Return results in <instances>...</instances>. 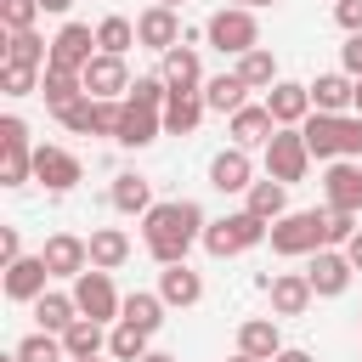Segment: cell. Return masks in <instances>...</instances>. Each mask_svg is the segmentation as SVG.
<instances>
[{"label": "cell", "instance_id": "db71d44e", "mask_svg": "<svg viewBox=\"0 0 362 362\" xmlns=\"http://www.w3.org/2000/svg\"><path fill=\"white\" fill-rule=\"evenodd\" d=\"M141 362H181V356H170V351H147Z\"/></svg>", "mask_w": 362, "mask_h": 362}, {"label": "cell", "instance_id": "7402d4cb", "mask_svg": "<svg viewBox=\"0 0 362 362\" xmlns=\"http://www.w3.org/2000/svg\"><path fill=\"white\" fill-rule=\"evenodd\" d=\"M209 187H215V192H249V187H255V158H249L243 147H221V153L209 158Z\"/></svg>", "mask_w": 362, "mask_h": 362}, {"label": "cell", "instance_id": "816d5d0a", "mask_svg": "<svg viewBox=\"0 0 362 362\" xmlns=\"http://www.w3.org/2000/svg\"><path fill=\"white\" fill-rule=\"evenodd\" d=\"M68 6H74V0H40V11H51V17H62Z\"/></svg>", "mask_w": 362, "mask_h": 362}, {"label": "cell", "instance_id": "680465c9", "mask_svg": "<svg viewBox=\"0 0 362 362\" xmlns=\"http://www.w3.org/2000/svg\"><path fill=\"white\" fill-rule=\"evenodd\" d=\"M74 362H102V356H74Z\"/></svg>", "mask_w": 362, "mask_h": 362}, {"label": "cell", "instance_id": "d590c367", "mask_svg": "<svg viewBox=\"0 0 362 362\" xmlns=\"http://www.w3.org/2000/svg\"><path fill=\"white\" fill-rule=\"evenodd\" d=\"M232 74H238V79H243L249 90H272V85L283 79V74H277V57H272L266 45H255V51H243V57L232 62Z\"/></svg>", "mask_w": 362, "mask_h": 362}, {"label": "cell", "instance_id": "b9f144b4", "mask_svg": "<svg viewBox=\"0 0 362 362\" xmlns=\"http://www.w3.org/2000/svg\"><path fill=\"white\" fill-rule=\"evenodd\" d=\"M356 238V215L345 209H322V249H345Z\"/></svg>", "mask_w": 362, "mask_h": 362}, {"label": "cell", "instance_id": "ac0fdd59", "mask_svg": "<svg viewBox=\"0 0 362 362\" xmlns=\"http://www.w3.org/2000/svg\"><path fill=\"white\" fill-rule=\"evenodd\" d=\"M158 74H164V85H170V96L181 90V96H192V90H204V62H198V45H175V51H164L158 57Z\"/></svg>", "mask_w": 362, "mask_h": 362}, {"label": "cell", "instance_id": "74e56055", "mask_svg": "<svg viewBox=\"0 0 362 362\" xmlns=\"http://www.w3.org/2000/svg\"><path fill=\"white\" fill-rule=\"evenodd\" d=\"M147 339H153V334H141V328H130V322H113V328H107V356H113V362H141V356L153 351Z\"/></svg>", "mask_w": 362, "mask_h": 362}, {"label": "cell", "instance_id": "1f68e13d", "mask_svg": "<svg viewBox=\"0 0 362 362\" xmlns=\"http://www.w3.org/2000/svg\"><path fill=\"white\" fill-rule=\"evenodd\" d=\"M6 68H51V40H40L34 28H23V34H6Z\"/></svg>", "mask_w": 362, "mask_h": 362}, {"label": "cell", "instance_id": "60d3db41", "mask_svg": "<svg viewBox=\"0 0 362 362\" xmlns=\"http://www.w3.org/2000/svg\"><path fill=\"white\" fill-rule=\"evenodd\" d=\"M124 102L164 113V102H170V85H164V74H136V85H130V96H124Z\"/></svg>", "mask_w": 362, "mask_h": 362}, {"label": "cell", "instance_id": "e0dca14e", "mask_svg": "<svg viewBox=\"0 0 362 362\" xmlns=\"http://www.w3.org/2000/svg\"><path fill=\"white\" fill-rule=\"evenodd\" d=\"M300 136H305V147H311L317 164L345 158V113H311V119L300 124Z\"/></svg>", "mask_w": 362, "mask_h": 362}, {"label": "cell", "instance_id": "8fae6325", "mask_svg": "<svg viewBox=\"0 0 362 362\" xmlns=\"http://www.w3.org/2000/svg\"><path fill=\"white\" fill-rule=\"evenodd\" d=\"M266 113L277 119V130H300L317 107H311V85H300V79H277L272 90H266Z\"/></svg>", "mask_w": 362, "mask_h": 362}, {"label": "cell", "instance_id": "cb8c5ba5", "mask_svg": "<svg viewBox=\"0 0 362 362\" xmlns=\"http://www.w3.org/2000/svg\"><path fill=\"white\" fill-rule=\"evenodd\" d=\"M158 300L170 305V311H187V305H198L204 300V277L181 260V266H164L158 272Z\"/></svg>", "mask_w": 362, "mask_h": 362}, {"label": "cell", "instance_id": "f6af8a7d", "mask_svg": "<svg viewBox=\"0 0 362 362\" xmlns=\"http://www.w3.org/2000/svg\"><path fill=\"white\" fill-rule=\"evenodd\" d=\"M339 74L362 79V34H345V45H339Z\"/></svg>", "mask_w": 362, "mask_h": 362}, {"label": "cell", "instance_id": "f546056e", "mask_svg": "<svg viewBox=\"0 0 362 362\" xmlns=\"http://www.w3.org/2000/svg\"><path fill=\"white\" fill-rule=\"evenodd\" d=\"M34 322H40L45 334H68V328L79 322V305H74V294H62V288H45V294L34 300Z\"/></svg>", "mask_w": 362, "mask_h": 362}, {"label": "cell", "instance_id": "ba28073f", "mask_svg": "<svg viewBox=\"0 0 362 362\" xmlns=\"http://www.w3.org/2000/svg\"><path fill=\"white\" fill-rule=\"evenodd\" d=\"M96 28L90 23H62L57 28V40H51V68H74V74H85L90 62H96Z\"/></svg>", "mask_w": 362, "mask_h": 362}, {"label": "cell", "instance_id": "4316f807", "mask_svg": "<svg viewBox=\"0 0 362 362\" xmlns=\"http://www.w3.org/2000/svg\"><path fill=\"white\" fill-rule=\"evenodd\" d=\"M40 96H45V107L62 119L74 102H85V79H79L74 68H45V79H40Z\"/></svg>", "mask_w": 362, "mask_h": 362}, {"label": "cell", "instance_id": "681fc988", "mask_svg": "<svg viewBox=\"0 0 362 362\" xmlns=\"http://www.w3.org/2000/svg\"><path fill=\"white\" fill-rule=\"evenodd\" d=\"M272 362H317V356H311V351H300V345H283Z\"/></svg>", "mask_w": 362, "mask_h": 362}, {"label": "cell", "instance_id": "8d00e7d4", "mask_svg": "<svg viewBox=\"0 0 362 362\" xmlns=\"http://www.w3.org/2000/svg\"><path fill=\"white\" fill-rule=\"evenodd\" d=\"M62 351H68V362H74V356H102V351H107V328L90 322V317H79V322L62 334Z\"/></svg>", "mask_w": 362, "mask_h": 362}, {"label": "cell", "instance_id": "4fadbf2b", "mask_svg": "<svg viewBox=\"0 0 362 362\" xmlns=\"http://www.w3.org/2000/svg\"><path fill=\"white\" fill-rule=\"evenodd\" d=\"M322 198H328V209L362 215V164L356 158H334L322 170Z\"/></svg>", "mask_w": 362, "mask_h": 362}, {"label": "cell", "instance_id": "d4e9b609", "mask_svg": "<svg viewBox=\"0 0 362 362\" xmlns=\"http://www.w3.org/2000/svg\"><path fill=\"white\" fill-rule=\"evenodd\" d=\"M107 204H113L119 215H147V209H153V181L136 175V170H119L113 187H107Z\"/></svg>", "mask_w": 362, "mask_h": 362}, {"label": "cell", "instance_id": "ab89813d", "mask_svg": "<svg viewBox=\"0 0 362 362\" xmlns=\"http://www.w3.org/2000/svg\"><path fill=\"white\" fill-rule=\"evenodd\" d=\"M96 45H102L107 57H124V51L136 45V23H130V17H102V23H96Z\"/></svg>", "mask_w": 362, "mask_h": 362}, {"label": "cell", "instance_id": "9f6ffc18", "mask_svg": "<svg viewBox=\"0 0 362 362\" xmlns=\"http://www.w3.org/2000/svg\"><path fill=\"white\" fill-rule=\"evenodd\" d=\"M153 6H170V11H181V6H187V0H153Z\"/></svg>", "mask_w": 362, "mask_h": 362}, {"label": "cell", "instance_id": "f1b7e54d", "mask_svg": "<svg viewBox=\"0 0 362 362\" xmlns=\"http://www.w3.org/2000/svg\"><path fill=\"white\" fill-rule=\"evenodd\" d=\"M130 260V232L124 226H96L90 232V266L96 272H119Z\"/></svg>", "mask_w": 362, "mask_h": 362}, {"label": "cell", "instance_id": "bcb514c9", "mask_svg": "<svg viewBox=\"0 0 362 362\" xmlns=\"http://www.w3.org/2000/svg\"><path fill=\"white\" fill-rule=\"evenodd\" d=\"M334 23L345 34H362V0H334Z\"/></svg>", "mask_w": 362, "mask_h": 362}, {"label": "cell", "instance_id": "e575fe53", "mask_svg": "<svg viewBox=\"0 0 362 362\" xmlns=\"http://www.w3.org/2000/svg\"><path fill=\"white\" fill-rule=\"evenodd\" d=\"M243 209H249V215H260V221L272 226V221H283V215H288V187L266 175V181H255V187L243 192Z\"/></svg>", "mask_w": 362, "mask_h": 362}, {"label": "cell", "instance_id": "9c48e42d", "mask_svg": "<svg viewBox=\"0 0 362 362\" xmlns=\"http://www.w3.org/2000/svg\"><path fill=\"white\" fill-rule=\"evenodd\" d=\"M79 79H85V96H96V102H124L130 85H136V79H130V62H124V57H107V51H96V62H90Z\"/></svg>", "mask_w": 362, "mask_h": 362}, {"label": "cell", "instance_id": "30bf717a", "mask_svg": "<svg viewBox=\"0 0 362 362\" xmlns=\"http://www.w3.org/2000/svg\"><path fill=\"white\" fill-rule=\"evenodd\" d=\"M34 181L45 187V192H74L79 181H85V164L68 153V147H34Z\"/></svg>", "mask_w": 362, "mask_h": 362}, {"label": "cell", "instance_id": "277c9868", "mask_svg": "<svg viewBox=\"0 0 362 362\" xmlns=\"http://www.w3.org/2000/svg\"><path fill=\"white\" fill-rule=\"evenodd\" d=\"M272 255L283 260H300V255H317L322 249V209H288L283 221H272Z\"/></svg>", "mask_w": 362, "mask_h": 362}, {"label": "cell", "instance_id": "c3c4849f", "mask_svg": "<svg viewBox=\"0 0 362 362\" xmlns=\"http://www.w3.org/2000/svg\"><path fill=\"white\" fill-rule=\"evenodd\" d=\"M0 260H6V266L23 260V232H17V226H0Z\"/></svg>", "mask_w": 362, "mask_h": 362}, {"label": "cell", "instance_id": "6da1fadb", "mask_svg": "<svg viewBox=\"0 0 362 362\" xmlns=\"http://www.w3.org/2000/svg\"><path fill=\"white\" fill-rule=\"evenodd\" d=\"M204 226H209V215L192 198H164V204H153L141 215V243H147V255L158 266H181L187 249L204 243Z\"/></svg>", "mask_w": 362, "mask_h": 362}, {"label": "cell", "instance_id": "7a4b0ae2", "mask_svg": "<svg viewBox=\"0 0 362 362\" xmlns=\"http://www.w3.org/2000/svg\"><path fill=\"white\" fill-rule=\"evenodd\" d=\"M266 238H272V226H266L260 215H249V209H232V215H221V221L204 226V249H209L215 260L249 255V249H260Z\"/></svg>", "mask_w": 362, "mask_h": 362}, {"label": "cell", "instance_id": "83f0119b", "mask_svg": "<svg viewBox=\"0 0 362 362\" xmlns=\"http://www.w3.org/2000/svg\"><path fill=\"white\" fill-rule=\"evenodd\" d=\"M204 107H209V113H226V119H232L238 107H249V85H243V79H238V74L226 68V74L204 79Z\"/></svg>", "mask_w": 362, "mask_h": 362}, {"label": "cell", "instance_id": "7dc6e473", "mask_svg": "<svg viewBox=\"0 0 362 362\" xmlns=\"http://www.w3.org/2000/svg\"><path fill=\"white\" fill-rule=\"evenodd\" d=\"M345 158L362 164V113H345Z\"/></svg>", "mask_w": 362, "mask_h": 362}, {"label": "cell", "instance_id": "5b68a950", "mask_svg": "<svg viewBox=\"0 0 362 362\" xmlns=\"http://www.w3.org/2000/svg\"><path fill=\"white\" fill-rule=\"evenodd\" d=\"M74 305H79V317H90V322H102V328H113L119 322V311H124V294L113 288V272H79L74 277Z\"/></svg>", "mask_w": 362, "mask_h": 362}, {"label": "cell", "instance_id": "91938a15", "mask_svg": "<svg viewBox=\"0 0 362 362\" xmlns=\"http://www.w3.org/2000/svg\"><path fill=\"white\" fill-rule=\"evenodd\" d=\"M0 362H17V356H0Z\"/></svg>", "mask_w": 362, "mask_h": 362}, {"label": "cell", "instance_id": "8992f818", "mask_svg": "<svg viewBox=\"0 0 362 362\" xmlns=\"http://www.w3.org/2000/svg\"><path fill=\"white\" fill-rule=\"evenodd\" d=\"M34 181V147H28V124L17 113L0 119V187H28Z\"/></svg>", "mask_w": 362, "mask_h": 362}, {"label": "cell", "instance_id": "f907efd6", "mask_svg": "<svg viewBox=\"0 0 362 362\" xmlns=\"http://www.w3.org/2000/svg\"><path fill=\"white\" fill-rule=\"evenodd\" d=\"M345 260H351V266H356V272H362V226H356V238H351V243H345Z\"/></svg>", "mask_w": 362, "mask_h": 362}, {"label": "cell", "instance_id": "2e32d148", "mask_svg": "<svg viewBox=\"0 0 362 362\" xmlns=\"http://www.w3.org/2000/svg\"><path fill=\"white\" fill-rule=\"evenodd\" d=\"M119 107H124V102H96V96H85V102H74V107L62 113V130H68V136H113V130H119Z\"/></svg>", "mask_w": 362, "mask_h": 362}, {"label": "cell", "instance_id": "f5cc1de1", "mask_svg": "<svg viewBox=\"0 0 362 362\" xmlns=\"http://www.w3.org/2000/svg\"><path fill=\"white\" fill-rule=\"evenodd\" d=\"M226 6H243V11H260V6H277V0H226Z\"/></svg>", "mask_w": 362, "mask_h": 362}, {"label": "cell", "instance_id": "9a60e30c", "mask_svg": "<svg viewBox=\"0 0 362 362\" xmlns=\"http://www.w3.org/2000/svg\"><path fill=\"white\" fill-rule=\"evenodd\" d=\"M260 288L272 294V317H305L311 311V277L305 272H277V277H260Z\"/></svg>", "mask_w": 362, "mask_h": 362}, {"label": "cell", "instance_id": "d6986e66", "mask_svg": "<svg viewBox=\"0 0 362 362\" xmlns=\"http://www.w3.org/2000/svg\"><path fill=\"white\" fill-rule=\"evenodd\" d=\"M136 45H147V51H175L181 45V17L170 11V6H147L141 17H136Z\"/></svg>", "mask_w": 362, "mask_h": 362}, {"label": "cell", "instance_id": "52a82bcc", "mask_svg": "<svg viewBox=\"0 0 362 362\" xmlns=\"http://www.w3.org/2000/svg\"><path fill=\"white\" fill-rule=\"evenodd\" d=\"M305 170H311L305 136H300V130H277V136L266 141V175L283 181V187H294V181H305Z\"/></svg>", "mask_w": 362, "mask_h": 362}, {"label": "cell", "instance_id": "ee69618b", "mask_svg": "<svg viewBox=\"0 0 362 362\" xmlns=\"http://www.w3.org/2000/svg\"><path fill=\"white\" fill-rule=\"evenodd\" d=\"M40 79H45L40 68H0V90H6V96H34Z\"/></svg>", "mask_w": 362, "mask_h": 362}, {"label": "cell", "instance_id": "4dcf8cb0", "mask_svg": "<svg viewBox=\"0 0 362 362\" xmlns=\"http://www.w3.org/2000/svg\"><path fill=\"white\" fill-rule=\"evenodd\" d=\"M164 300H158V288H136V294H124V311H119V322H130V328H141V334H158L164 328Z\"/></svg>", "mask_w": 362, "mask_h": 362}, {"label": "cell", "instance_id": "836d02e7", "mask_svg": "<svg viewBox=\"0 0 362 362\" xmlns=\"http://www.w3.org/2000/svg\"><path fill=\"white\" fill-rule=\"evenodd\" d=\"M204 113H209V107H204V90H192V96L175 90V96L164 102V136H192V130L204 124Z\"/></svg>", "mask_w": 362, "mask_h": 362}, {"label": "cell", "instance_id": "ffe728a7", "mask_svg": "<svg viewBox=\"0 0 362 362\" xmlns=\"http://www.w3.org/2000/svg\"><path fill=\"white\" fill-rule=\"evenodd\" d=\"M158 136H164V113L136 107V102H124V107H119V130H113V141H119V147H130V153H136V147H153Z\"/></svg>", "mask_w": 362, "mask_h": 362}, {"label": "cell", "instance_id": "6f0895ef", "mask_svg": "<svg viewBox=\"0 0 362 362\" xmlns=\"http://www.w3.org/2000/svg\"><path fill=\"white\" fill-rule=\"evenodd\" d=\"M226 362H255V356H243V351H232V356H226Z\"/></svg>", "mask_w": 362, "mask_h": 362}, {"label": "cell", "instance_id": "7c38bea8", "mask_svg": "<svg viewBox=\"0 0 362 362\" xmlns=\"http://www.w3.org/2000/svg\"><path fill=\"white\" fill-rule=\"evenodd\" d=\"M305 277H311V294H317V300H339V294L351 288L356 266L345 260V249H317L311 266H305Z\"/></svg>", "mask_w": 362, "mask_h": 362}, {"label": "cell", "instance_id": "f35d334b", "mask_svg": "<svg viewBox=\"0 0 362 362\" xmlns=\"http://www.w3.org/2000/svg\"><path fill=\"white\" fill-rule=\"evenodd\" d=\"M11 356H17V362H68V351H62V334H45V328L23 334Z\"/></svg>", "mask_w": 362, "mask_h": 362}, {"label": "cell", "instance_id": "7bdbcfd3", "mask_svg": "<svg viewBox=\"0 0 362 362\" xmlns=\"http://www.w3.org/2000/svg\"><path fill=\"white\" fill-rule=\"evenodd\" d=\"M34 17H40V0H0V23H6V34L34 28Z\"/></svg>", "mask_w": 362, "mask_h": 362}, {"label": "cell", "instance_id": "603a6c76", "mask_svg": "<svg viewBox=\"0 0 362 362\" xmlns=\"http://www.w3.org/2000/svg\"><path fill=\"white\" fill-rule=\"evenodd\" d=\"M45 283H51V266L40 255H23L6 266V300H17V305H34L45 294Z\"/></svg>", "mask_w": 362, "mask_h": 362}, {"label": "cell", "instance_id": "d6a6232c", "mask_svg": "<svg viewBox=\"0 0 362 362\" xmlns=\"http://www.w3.org/2000/svg\"><path fill=\"white\" fill-rule=\"evenodd\" d=\"M351 96H356V79L351 74H317L311 79V107L317 113H345Z\"/></svg>", "mask_w": 362, "mask_h": 362}, {"label": "cell", "instance_id": "11a10c76", "mask_svg": "<svg viewBox=\"0 0 362 362\" xmlns=\"http://www.w3.org/2000/svg\"><path fill=\"white\" fill-rule=\"evenodd\" d=\"M351 113H362V79H356V96H351Z\"/></svg>", "mask_w": 362, "mask_h": 362}, {"label": "cell", "instance_id": "484cf974", "mask_svg": "<svg viewBox=\"0 0 362 362\" xmlns=\"http://www.w3.org/2000/svg\"><path fill=\"white\" fill-rule=\"evenodd\" d=\"M238 351L255 356V362H272L283 351V334H277V317H249L238 322Z\"/></svg>", "mask_w": 362, "mask_h": 362}, {"label": "cell", "instance_id": "3957f363", "mask_svg": "<svg viewBox=\"0 0 362 362\" xmlns=\"http://www.w3.org/2000/svg\"><path fill=\"white\" fill-rule=\"evenodd\" d=\"M204 40L221 51V57H243V51H255L260 45V17L255 11H243V6H221V11H209V23H204Z\"/></svg>", "mask_w": 362, "mask_h": 362}, {"label": "cell", "instance_id": "44dd1931", "mask_svg": "<svg viewBox=\"0 0 362 362\" xmlns=\"http://www.w3.org/2000/svg\"><path fill=\"white\" fill-rule=\"evenodd\" d=\"M226 136H232V147H266L272 136H277V119L266 113V102H249V107H238L232 119H226Z\"/></svg>", "mask_w": 362, "mask_h": 362}, {"label": "cell", "instance_id": "5bb4252c", "mask_svg": "<svg viewBox=\"0 0 362 362\" xmlns=\"http://www.w3.org/2000/svg\"><path fill=\"white\" fill-rule=\"evenodd\" d=\"M40 260L51 266V277H79V272H90V238H74V232H51L45 238V249H40Z\"/></svg>", "mask_w": 362, "mask_h": 362}]
</instances>
